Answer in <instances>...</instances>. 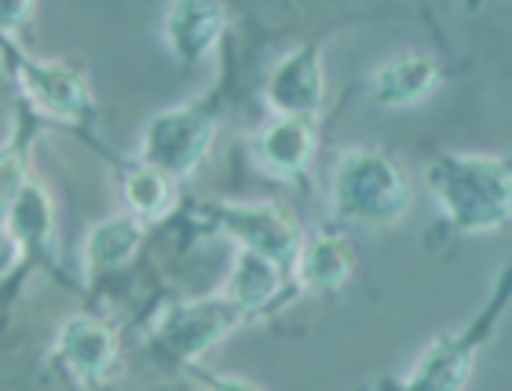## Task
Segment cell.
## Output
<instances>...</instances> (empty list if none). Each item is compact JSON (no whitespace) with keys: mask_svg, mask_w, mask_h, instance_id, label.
<instances>
[{"mask_svg":"<svg viewBox=\"0 0 512 391\" xmlns=\"http://www.w3.org/2000/svg\"><path fill=\"white\" fill-rule=\"evenodd\" d=\"M209 212L224 238L238 242L242 249L271 256L286 267L293 264V256L304 242V227L278 201H220Z\"/></svg>","mask_w":512,"mask_h":391,"instance_id":"8992f818","label":"cell"},{"mask_svg":"<svg viewBox=\"0 0 512 391\" xmlns=\"http://www.w3.org/2000/svg\"><path fill=\"white\" fill-rule=\"evenodd\" d=\"M216 139V114L205 103H176L154 114L139 132L136 161L169 172L176 180L202 169Z\"/></svg>","mask_w":512,"mask_h":391,"instance_id":"3957f363","label":"cell"},{"mask_svg":"<svg viewBox=\"0 0 512 391\" xmlns=\"http://www.w3.org/2000/svg\"><path fill=\"white\" fill-rule=\"evenodd\" d=\"M121 201H125V209L132 212L136 220L158 223L176 209L180 187H176V176L136 161V165L121 176Z\"/></svg>","mask_w":512,"mask_h":391,"instance_id":"e0dca14e","label":"cell"},{"mask_svg":"<svg viewBox=\"0 0 512 391\" xmlns=\"http://www.w3.org/2000/svg\"><path fill=\"white\" fill-rule=\"evenodd\" d=\"M505 300H509V286L498 289L491 307L472 318L469 329H458V333L432 340L414 359V366L406 370V388H465L472 381V370H476V351H480L483 340L491 337V329L498 326Z\"/></svg>","mask_w":512,"mask_h":391,"instance_id":"5b68a950","label":"cell"},{"mask_svg":"<svg viewBox=\"0 0 512 391\" xmlns=\"http://www.w3.org/2000/svg\"><path fill=\"white\" fill-rule=\"evenodd\" d=\"M333 220L359 231H388L414 209V180L395 154L381 147H348L330 165L326 183Z\"/></svg>","mask_w":512,"mask_h":391,"instance_id":"7a4b0ae2","label":"cell"},{"mask_svg":"<svg viewBox=\"0 0 512 391\" xmlns=\"http://www.w3.org/2000/svg\"><path fill=\"white\" fill-rule=\"evenodd\" d=\"M19 88L30 99L33 110H41L52 121H81L92 103L85 74L66 59H19Z\"/></svg>","mask_w":512,"mask_h":391,"instance_id":"30bf717a","label":"cell"},{"mask_svg":"<svg viewBox=\"0 0 512 391\" xmlns=\"http://www.w3.org/2000/svg\"><path fill=\"white\" fill-rule=\"evenodd\" d=\"M33 0H0V33H15L30 19Z\"/></svg>","mask_w":512,"mask_h":391,"instance_id":"d6986e66","label":"cell"},{"mask_svg":"<svg viewBox=\"0 0 512 391\" xmlns=\"http://www.w3.org/2000/svg\"><path fill=\"white\" fill-rule=\"evenodd\" d=\"M264 103L271 114H322V106H326V70H322L319 44H297L271 66L264 85Z\"/></svg>","mask_w":512,"mask_h":391,"instance_id":"9c48e42d","label":"cell"},{"mask_svg":"<svg viewBox=\"0 0 512 391\" xmlns=\"http://www.w3.org/2000/svg\"><path fill=\"white\" fill-rule=\"evenodd\" d=\"M282 286H286V264H278L271 256L238 245L235 260H231V275L224 282V296L242 315L249 318L267 311L278 300Z\"/></svg>","mask_w":512,"mask_h":391,"instance_id":"5bb4252c","label":"cell"},{"mask_svg":"<svg viewBox=\"0 0 512 391\" xmlns=\"http://www.w3.org/2000/svg\"><path fill=\"white\" fill-rule=\"evenodd\" d=\"M121 344L110 322L96 315H70L55 329L52 359L55 366L81 384L103 381L118 366Z\"/></svg>","mask_w":512,"mask_h":391,"instance_id":"52a82bcc","label":"cell"},{"mask_svg":"<svg viewBox=\"0 0 512 391\" xmlns=\"http://www.w3.org/2000/svg\"><path fill=\"white\" fill-rule=\"evenodd\" d=\"M143 245V220H136L132 212L121 216H107L88 227L85 242H81V267L85 275H110L132 264Z\"/></svg>","mask_w":512,"mask_h":391,"instance_id":"9a60e30c","label":"cell"},{"mask_svg":"<svg viewBox=\"0 0 512 391\" xmlns=\"http://www.w3.org/2000/svg\"><path fill=\"white\" fill-rule=\"evenodd\" d=\"M0 227L8 231V242L19 245V249H44V245H52V234H55L52 194L44 191L41 183L26 180V187L8 205V212L0 216Z\"/></svg>","mask_w":512,"mask_h":391,"instance_id":"2e32d148","label":"cell"},{"mask_svg":"<svg viewBox=\"0 0 512 391\" xmlns=\"http://www.w3.org/2000/svg\"><path fill=\"white\" fill-rule=\"evenodd\" d=\"M238 322H246V315L224 293L209 300H180L158 315L150 329V344L169 366H191L213 344H220Z\"/></svg>","mask_w":512,"mask_h":391,"instance_id":"277c9868","label":"cell"},{"mask_svg":"<svg viewBox=\"0 0 512 391\" xmlns=\"http://www.w3.org/2000/svg\"><path fill=\"white\" fill-rule=\"evenodd\" d=\"M443 88V66L428 52H395L366 77V92L381 110H414Z\"/></svg>","mask_w":512,"mask_h":391,"instance_id":"8fae6325","label":"cell"},{"mask_svg":"<svg viewBox=\"0 0 512 391\" xmlns=\"http://www.w3.org/2000/svg\"><path fill=\"white\" fill-rule=\"evenodd\" d=\"M319 117L304 114H275L267 125L256 128L253 136V161L256 169L271 180H300L315 161L319 150Z\"/></svg>","mask_w":512,"mask_h":391,"instance_id":"ba28073f","label":"cell"},{"mask_svg":"<svg viewBox=\"0 0 512 391\" xmlns=\"http://www.w3.org/2000/svg\"><path fill=\"white\" fill-rule=\"evenodd\" d=\"M439 216L458 234H498L512 227V158L439 154L425 172Z\"/></svg>","mask_w":512,"mask_h":391,"instance_id":"6da1fadb","label":"cell"},{"mask_svg":"<svg viewBox=\"0 0 512 391\" xmlns=\"http://www.w3.org/2000/svg\"><path fill=\"white\" fill-rule=\"evenodd\" d=\"M293 282L300 293L311 296H330L344 289L355 278L359 253L355 245L337 231H311L304 234L297 256H293Z\"/></svg>","mask_w":512,"mask_h":391,"instance_id":"4fadbf2b","label":"cell"},{"mask_svg":"<svg viewBox=\"0 0 512 391\" xmlns=\"http://www.w3.org/2000/svg\"><path fill=\"white\" fill-rule=\"evenodd\" d=\"M26 161H22V150H4L0 154V216L8 212V205L15 201V194L26 187Z\"/></svg>","mask_w":512,"mask_h":391,"instance_id":"ac0fdd59","label":"cell"},{"mask_svg":"<svg viewBox=\"0 0 512 391\" xmlns=\"http://www.w3.org/2000/svg\"><path fill=\"white\" fill-rule=\"evenodd\" d=\"M224 30V0H169L161 19V44L180 66H198L216 52Z\"/></svg>","mask_w":512,"mask_h":391,"instance_id":"7c38bea8","label":"cell"}]
</instances>
